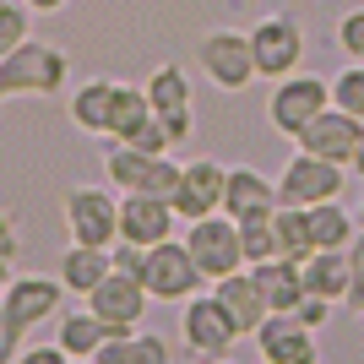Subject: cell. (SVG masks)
Instances as JSON below:
<instances>
[{
    "mask_svg": "<svg viewBox=\"0 0 364 364\" xmlns=\"http://www.w3.org/2000/svg\"><path fill=\"white\" fill-rule=\"evenodd\" d=\"M65 76H71L65 49L28 38L11 55H0V98H49V92L65 87Z\"/></svg>",
    "mask_w": 364,
    "mask_h": 364,
    "instance_id": "6da1fadb",
    "label": "cell"
},
{
    "mask_svg": "<svg viewBox=\"0 0 364 364\" xmlns=\"http://www.w3.org/2000/svg\"><path fill=\"white\" fill-rule=\"evenodd\" d=\"M104 174L125 196H164L168 201L180 191L185 164H174L168 152H141V147H131V141H109L104 147Z\"/></svg>",
    "mask_w": 364,
    "mask_h": 364,
    "instance_id": "7a4b0ae2",
    "label": "cell"
},
{
    "mask_svg": "<svg viewBox=\"0 0 364 364\" xmlns=\"http://www.w3.org/2000/svg\"><path fill=\"white\" fill-rule=\"evenodd\" d=\"M185 250H191V261L201 267V277H207V283H218V277H228V272H245L240 223H234L228 213L196 218V223H191V234H185Z\"/></svg>",
    "mask_w": 364,
    "mask_h": 364,
    "instance_id": "3957f363",
    "label": "cell"
},
{
    "mask_svg": "<svg viewBox=\"0 0 364 364\" xmlns=\"http://www.w3.org/2000/svg\"><path fill=\"white\" fill-rule=\"evenodd\" d=\"M141 283H147L152 299H164V304H185L191 294H201V267L191 261V250H185V240H164V245H152L147 261H141Z\"/></svg>",
    "mask_w": 364,
    "mask_h": 364,
    "instance_id": "277c9868",
    "label": "cell"
},
{
    "mask_svg": "<svg viewBox=\"0 0 364 364\" xmlns=\"http://www.w3.org/2000/svg\"><path fill=\"white\" fill-rule=\"evenodd\" d=\"M65 228H71L76 245L109 250L120 240V196H109L104 185H76L65 196Z\"/></svg>",
    "mask_w": 364,
    "mask_h": 364,
    "instance_id": "5b68a950",
    "label": "cell"
},
{
    "mask_svg": "<svg viewBox=\"0 0 364 364\" xmlns=\"http://www.w3.org/2000/svg\"><path fill=\"white\" fill-rule=\"evenodd\" d=\"M201 71H207V82L223 92H245L250 82H256V49H250V33L240 28H218L201 38Z\"/></svg>",
    "mask_w": 364,
    "mask_h": 364,
    "instance_id": "8992f818",
    "label": "cell"
},
{
    "mask_svg": "<svg viewBox=\"0 0 364 364\" xmlns=\"http://www.w3.org/2000/svg\"><path fill=\"white\" fill-rule=\"evenodd\" d=\"M321 109H332V82L316 76V71H294V76H283V82L272 87L267 114H272V125L283 131V136H299Z\"/></svg>",
    "mask_w": 364,
    "mask_h": 364,
    "instance_id": "52a82bcc",
    "label": "cell"
},
{
    "mask_svg": "<svg viewBox=\"0 0 364 364\" xmlns=\"http://www.w3.org/2000/svg\"><path fill=\"white\" fill-rule=\"evenodd\" d=\"M250 49H256V76H283L299 71L304 60V28L294 22L289 11H272V16H256V28H250Z\"/></svg>",
    "mask_w": 364,
    "mask_h": 364,
    "instance_id": "ba28073f",
    "label": "cell"
},
{
    "mask_svg": "<svg viewBox=\"0 0 364 364\" xmlns=\"http://www.w3.org/2000/svg\"><path fill=\"white\" fill-rule=\"evenodd\" d=\"M147 283H141V277H131V272H109L104 283H98V289L87 294V310L98 321H104V332L109 337H125V332H136L141 326V316H147ZM104 337V343H109Z\"/></svg>",
    "mask_w": 364,
    "mask_h": 364,
    "instance_id": "9c48e42d",
    "label": "cell"
},
{
    "mask_svg": "<svg viewBox=\"0 0 364 364\" xmlns=\"http://www.w3.org/2000/svg\"><path fill=\"white\" fill-rule=\"evenodd\" d=\"M343 164H326L316 152H294L283 174H277V196L283 207H316V201H337L343 196Z\"/></svg>",
    "mask_w": 364,
    "mask_h": 364,
    "instance_id": "30bf717a",
    "label": "cell"
},
{
    "mask_svg": "<svg viewBox=\"0 0 364 364\" xmlns=\"http://www.w3.org/2000/svg\"><path fill=\"white\" fill-rule=\"evenodd\" d=\"M180 326H185V348L201 353V359H228V348L240 343V326H234V316L218 304V294H191Z\"/></svg>",
    "mask_w": 364,
    "mask_h": 364,
    "instance_id": "8fae6325",
    "label": "cell"
},
{
    "mask_svg": "<svg viewBox=\"0 0 364 364\" xmlns=\"http://www.w3.org/2000/svg\"><path fill=\"white\" fill-rule=\"evenodd\" d=\"M294 147L348 168L353 158H359V147H364V120H353V114H343V109L332 104V109H321L316 120H310L299 136H294Z\"/></svg>",
    "mask_w": 364,
    "mask_h": 364,
    "instance_id": "7c38bea8",
    "label": "cell"
},
{
    "mask_svg": "<svg viewBox=\"0 0 364 364\" xmlns=\"http://www.w3.org/2000/svg\"><path fill=\"white\" fill-rule=\"evenodd\" d=\"M223 191H228V168L213 164V158H196V164H185L180 191L168 196V207H174V218L196 223V218L223 213Z\"/></svg>",
    "mask_w": 364,
    "mask_h": 364,
    "instance_id": "4fadbf2b",
    "label": "cell"
},
{
    "mask_svg": "<svg viewBox=\"0 0 364 364\" xmlns=\"http://www.w3.org/2000/svg\"><path fill=\"white\" fill-rule=\"evenodd\" d=\"M256 348H261L267 364H321L316 332L299 316H267L256 326Z\"/></svg>",
    "mask_w": 364,
    "mask_h": 364,
    "instance_id": "5bb4252c",
    "label": "cell"
},
{
    "mask_svg": "<svg viewBox=\"0 0 364 364\" xmlns=\"http://www.w3.org/2000/svg\"><path fill=\"white\" fill-rule=\"evenodd\" d=\"M60 294H65V283L60 277H38V272H28V277H11L6 283V294H0V310L28 332V326H38V321H49L55 310H60Z\"/></svg>",
    "mask_w": 364,
    "mask_h": 364,
    "instance_id": "9a60e30c",
    "label": "cell"
},
{
    "mask_svg": "<svg viewBox=\"0 0 364 364\" xmlns=\"http://www.w3.org/2000/svg\"><path fill=\"white\" fill-rule=\"evenodd\" d=\"M147 104H152V114L164 120L168 141L180 147V141L191 136V82H185L180 65H158V71L147 76Z\"/></svg>",
    "mask_w": 364,
    "mask_h": 364,
    "instance_id": "2e32d148",
    "label": "cell"
},
{
    "mask_svg": "<svg viewBox=\"0 0 364 364\" xmlns=\"http://www.w3.org/2000/svg\"><path fill=\"white\" fill-rule=\"evenodd\" d=\"M120 240L141 245V250L174 240V207L164 196H125L120 201Z\"/></svg>",
    "mask_w": 364,
    "mask_h": 364,
    "instance_id": "e0dca14e",
    "label": "cell"
},
{
    "mask_svg": "<svg viewBox=\"0 0 364 364\" xmlns=\"http://www.w3.org/2000/svg\"><path fill=\"white\" fill-rule=\"evenodd\" d=\"M277 207H283V196H277V180H267V174H256V168H228V191H223V213L234 218V223H245V218H272Z\"/></svg>",
    "mask_w": 364,
    "mask_h": 364,
    "instance_id": "ac0fdd59",
    "label": "cell"
},
{
    "mask_svg": "<svg viewBox=\"0 0 364 364\" xmlns=\"http://www.w3.org/2000/svg\"><path fill=\"white\" fill-rule=\"evenodd\" d=\"M213 294H218V304H223L228 316H234L240 337H256V326L272 316V310H267V294H261V283H256V272H228V277H218Z\"/></svg>",
    "mask_w": 364,
    "mask_h": 364,
    "instance_id": "d6986e66",
    "label": "cell"
},
{
    "mask_svg": "<svg viewBox=\"0 0 364 364\" xmlns=\"http://www.w3.org/2000/svg\"><path fill=\"white\" fill-rule=\"evenodd\" d=\"M250 272H256V283H261V294H267V310H272V316H294V310H299V299H304L299 261L272 256V261H261V267H250Z\"/></svg>",
    "mask_w": 364,
    "mask_h": 364,
    "instance_id": "ffe728a7",
    "label": "cell"
},
{
    "mask_svg": "<svg viewBox=\"0 0 364 364\" xmlns=\"http://www.w3.org/2000/svg\"><path fill=\"white\" fill-rule=\"evenodd\" d=\"M114 87L120 82H82V87L71 92V125L82 131V136H109V109H114Z\"/></svg>",
    "mask_w": 364,
    "mask_h": 364,
    "instance_id": "44dd1931",
    "label": "cell"
},
{
    "mask_svg": "<svg viewBox=\"0 0 364 364\" xmlns=\"http://www.w3.org/2000/svg\"><path fill=\"white\" fill-rule=\"evenodd\" d=\"M304 272V294H321V299H332V304H343L348 299V250H316V256L299 267Z\"/></svg>",
    "mask_w": 364,
    "mask_h": 364,
    "instance_id": "7402d4cb",
    "label": "cell"
},
{
    "mask_svg": "<svg viewBox=\"0 0 364 364\" xmlns=\"http://www.w3.org/2000/svg\"><path fill=\"white\" fill-rule=\"evenodd\" d=\"M109 272H114V267H109V250H92V245H71L60 256V283L71 294H82V299H87Z\"/></svg>",
    "mask_w": 364,
    "mask_h": 364,
    "instance_id": "603a6c76",
    "label": "cell"
},
{
    "mask_svg": "<svg viewBox=\"0 0 364 364\" xmlns=\"http://www.w3.org/2000/svg\"><path fill=\"white\" fill-rule=\"evenodd\" d=\"M92 364H168V343L152 332H125V337H109L92 353Z\"/></svg>",
    "mask_w": 364,
    "mask_h": 364,
    "instance_id": "cb8c5ba5",
    "label": "cell"
},
{
    "mask_svg": "<svg viewBox=\"0 0 364 364\" xmlns=\"http://www.w3.org/2000/svg\"><path fill=\"white\" fill-rule=\"evenodd\" d=\"M304 213H310V240H316V250H348V240L359 234L343 201H316V207H304Z\"/></svg>",
    "mask_w": 364,
    "mask_h": 364,
    "instance_id": "d4e9b609",
    "label": "cell"
},
{
    "mask_svg": "<svg viewBox=\"0 0 364 364\" xmlns=\"http://www.w3.org/2000/svg\"><path fill=\"white\" fill-rule=\"evenodd\" d=\"M147 120H152L147 87H131V82H120V87H114V109H109V141H131Z\"/></svg>",
    "mask_w": 364,
    "mask_h": 364,
    "instance_id": "484cf974",
    "label": "cell"
},
{
    "mask_svg": "<svg viewBox=\"0 0 364 364\" xmlns=\"http://www.w3.org/2000/svg\"><path fill=\"white\" fill-rule=\"evenodd\" d=\"M272 228H277V256L283 261H310L316 256V240H310V213L304 207H277L272 213Z\"/></svg>",
    "mask_w": 364,
    "mask_h": 364,
    "instance_id": "4316f807",
    "label": "cell"
},
{
    "mask_svg": "<svg viewBox=\"0 0 364 364\" xmlns=\"http://www.w3.org/2000/svg\"><path fill=\"white\" fill-rule=\"evenodd\" d=\"M104 321L92 316V310H71V316H60V337H55V343H60L65 353H71V359H92V353L104 348Z\"/></svg>",
    "mask_w": 364,
    "mask_h": 364,
    "instance_id": "83f0119b",
    "label": "cell"
},
{
    "mask_svg": "<svg viewBox=\"0 0 364 364\" xmlns=\"http://www.w3.org/2000/svg\"><path fill=\"white\" fill-rule=\"evenodd\" d=\"M240 245H245V267L272 261L277 256V228H272V218H245V223H240Z\"/></svg>",
    "mask_w": 364,
    "mask_h": 364,
    "instance_id": "f1b7e54d",
    "label": "cell"
},
{
    "mask_svg": "<svg viewBox=\"0 0 364 364\" xmlns=\"http://www.w3.org/2000/svg\"><path fill=\"white\" fill-rule=\"evenodd\" d=\"M332 104L353 120H364V65H343L332 82Z\"/></svg>",
    "mask_w": 364,
    "mask_h": 364,
    "instance_id": "f546056e",
    "label": "cell"
},
{
    "mask_svg": "<svg viewBox=\"0 0 364 364\" xmlns=\"http://www.w3.org/2000/svg\"><path fill=\"white\" fill-rule=\"evenodd\" d=\"M332 44L343 49L348 60H364V6H353V11H343V16H337Z\"/></svg>",
    "mask_w": 364,
    "mask_h": 364,
    "instance_id": "4dcf8cb0",
    "label": "cell"
},
{
    "mask_svg": "<svg viewBox=\"0 0 364 364\" xmlns=\"http://www.w3.org/2000/svg\"><path fill=\"white\" fill-rule=\"evenodd\" d=\"M28 44V6L22 0H0V55Z\"/></svg>",
    "mask_w": 364,
    "mask_h": 364,
    "instance_id": "1f68e13d",
    "label": "cell"
},
{
    "mask_svg": "<svg viewBox=\"0 0 364 364\" xmlns=\"http://www.w3.org/2000/svg\"><path fill=\"white\" fill-rule=\"evenodd\" d=\"M348 277H353V283H348V299H343V304L364 316V234L348 240Z\"/></svg>",
    "mask_w": 364,
    "mask_h": 364,
    "instance_id": "d6a6232c",
    "label": "cell"
},
{
    "mask_svg": "<svg viewBox=\"0 0 364 364\" xmlns=\"http://www.w3.org/2000/svg\"><path fill=\"white\" fill-rule=\"evenodd\" d=\"M141 261H147V250H141V245H131V240H114V245H109V267H114V272L141 277Z\"/></svg>",
    "mask_w": 364,
    "mask_h": 364,
    "instance_id": "836d02e7",
    "label": "cell"
},
{
    "mask_svg": "<svg viewBox=\"0 0 364 364\" xmlns=\"http://www.w3.org/2000/svg\"><path fill=\"white\" fill-rule=\"evenodd\" d=\"M16 364H71V353H65L60 343H33V348L16 353Z\"/></svg>",
    "mask_w": 364,
    "mask_h": 364,
    "instance_id": "e575fe53",
    "label": "cell"
},
{
    "mask_svg": "<svg viewBox=\"0 0 364 364\" xmlns=\"http://www.w3.org/2000/svg\"><path fill=\"white\" fill-rule=\"evenodd\" d=\"M16 353H22V326L0 310V364H16Z\"/></svg>",
    "mask_w": 364,
    "mask_h": 364,
    "instance_id": "d590c367",
    "label": "cell"
},
{
    "mask_svg": "<svg viewBox=\"0 0 364 364\" xmlns=\"http://www.w3.org/2000/svg\"><path fill=\"white\" fill-rule=\"evenodd\" d=\"M326 310H332V299H321V294H304V299H299V310H294V316H299L304 326L316 332L321 321H326Z\"/></svg>",
    "mask_w": 364,
    "mask_h": 364,
    "instance_id": "8d00e7d4",
    "label": "cell"
},
{
    "mask_svg": "<svg viewBox=\"0 0 364 364\" xmlns=\"http://www.w3.org/2000/svg\"><path fill=\"white\" fill-rule=\"evenodd\" d=\"M0 256H6V261L16 256V223H11V213H0Z\"/></svg>",
    "mask_w": 364,
    "mask_h": 364,
    "instance_id": "74e56055",
    "label": "cell"
},
{
    "mask_svg": "<svg viewBox=\"0 0 364 364\" xmlns=\"http://www.w3.org/2000/svg\"><path fill=\"white\" fill-rule=\"evenodd\" d=\"M28 11H60V6H71V0H22Z\"/></svg>",
    "mask_w": 364,
    "mask_h": 364,
    "instance_id": "f35d334b",
    "label": "cell"
},
{
    "mask_svg": "<svg viewBox=\"0 0 364 364\" xmlns=\"http://www.w3.org/2000/svg\"><path fill=\"white\" fill-rule=\"evenodd\" d=\"M11 277H16V272H11V261L0 256V294H6V283H11Z\"/></svg>",
    "mask_w": 364,
    "mask_h": 364,
    "instance_id": "ab89813d",
    "label": "cell"
},
{
    "mask_svg": "<svg viewBox=\"0 0 364 364\" xmlns=\"http://www.w3.org/2000/svg\"><path fill=\"white\" fill-rule=\"evenodd\" d=\"M348 174H359V180H364V147H359V158L348 164Z\"/></svg>",
    "mask_w": 364,
    "mask_h": 364,
    "instance_id": "60d3db41",
    "label": "cell"
},
{
    "mask_svg": "<svg viewBox=\"0 0 364 364\" xmlns=\"http://www.w3.org/2000/svg\"><path fill=\"white\" fill-rule=\"evenodd\" d=\"M359 223H364V201H359Z\"/></svg>",
    "mask_w": 364,
    "mask_h": 364,
    "instance_id": "b9f144b4",
    "label": "cell"
},
{
    "mask_svg": "<svg viewBox=\"0 0 364 364\" xmlns=\"http://www.w3.org/2000/svg\"><path fill=\"white\" fill-rule=\"evenodd\" d=\"M71 364H92V359H71Z\"/></svg>",
    "mask_w": 364,
    "mask_h": 364,
    "instance_id": "7bdbcfd3",
    "label": "cell"
},
{
    "mask_svg": "<svg viewBox=\"0 0 364 364\" xmlns=\"http://www.w3.org/2000/svg\"><path fill=\"white\" fill-rule=\"evenodd\" d=\"M213 364H228V359H213Z\"/></svg>",
    "mask_w": 364,
    "mask_h": 364,
    "instance_id": "ee69618b",
    "label": "cell"
},
{
    "mask_svg": "<svg viewBox=\"0 0 364 364\" xmlns=\"http://www.w3.org/2000/svg\"><path fill=\"white\" fill-rule=\"evenodd\" d=\"M234 6H245V0H234Z\"/></svg>",
    "mask_w": 364,
    "mask_h": 364,
    "instance_id": "f6af8a7d",
    "label": "cell"
}]
</instances>
